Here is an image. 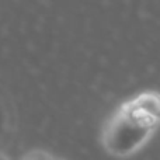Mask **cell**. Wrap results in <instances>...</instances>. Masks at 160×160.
Segmentation results:
<instances>
[{
    "mask_svg": "<svg viewBox=\"0 0 160 160\" xmlns=\"http://www.w3.org/2000/svg\"><path fill=\"white\" fill-rule=\"evenodd\" d=\"M160 124V94L143 93L124 105L104 131V145L112 155L132 153Z\"/></svg>",
    "mask_w": 160,
    "mask_h": 160,
    "instance_id": "6da1fadb",
    "label": "cell"
},
{
    "mask_svg": "<svg viewBox=\"0 0 160 160\" xmlns=\"http://www.w3.org/2000/svg\"><path fill=\"white\" fill-rule=\"evenodd\" d=\"M22 160H52V158H49V156L44 152H32L28 156H25Z\"/></svg>",
    "mask_w": 160,
    "mask_h": 160,
    "instance_id": "7a4b0ae2",
    "label": "cell"
},
{
    "mask_svg": "<svg viewBox=\"0 0 160 160\" xmlns=\"http://www.w3.org/2000/svg\"><path fill=\"white\" fill-rule=\"evenodd\" d=\"M52 160H63V159H59V158H52Z\"/></svg>",
    "mask_w": 160,
    "mask_h": 160,
    "instance_id": "3957f363",
    "label": "cell"
}]
</instances>
